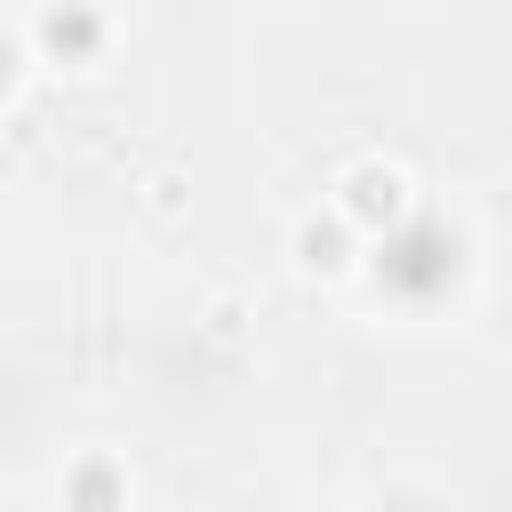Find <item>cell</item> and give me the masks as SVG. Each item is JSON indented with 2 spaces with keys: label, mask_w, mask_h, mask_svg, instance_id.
I'll list each match as a JSON object with an SVG mask.
<instances>
[{
  "label": "cell",
  "mask_w": 512,
  "mask_h": 512,
  "mask_svg": "<svg viewBox=\"0 0 512 512\" xmlns=\"http://www.w3.org/2000/svg\"><path fill=\"white\" fill-rule=\"evenodd\" d=\"M144 208H152V216H184V176H152Z\"/></svg>",
  "instance_id": "obj_6"
},
{
  "label": "cell",
  "mask_w": 512,
  "mask_h": 512,
  "mask_svg": "<svg viewBox=\"0 0 512 512\" xmlns=\"http://www.w3.org/2000/svg\"><path fill=\"white\" fill-rule=\"evenodd\" d=\"M336 208L360 224V240H392V232L416 224V176H408L400 160L368 152V160L336 168Z\"/></svg>",
  "instance_id": "obj_1"
},
{
  "label": "cell",
  "mask_w": 512,
  "mask_h": 512,
  "mask_svg": "<svg viewBox=\"0 0 512 512\" xmlns=\"http://www.w3.org/2000/svg\"><path fill=\"white\" fill-rule=\"evenodd\" d=\"M24 48H32V64H48V72H96V64L112 56V8H104V0H40Z\"/></svg>",
  "instance_id": "obj_2"
},
{
  "label": "cell",
  "mask_w": 512,
  "mask_h": 512,
  "mask_svg": "<svg viewBox=\"0 0 512 512\" xmlns=\"http://www.w3.org/2000/svg\"><path fill=\"white\" fill-rule=\"evenodd\" d=\"M128 496H136V480H128V464L112 448H88L64 472V504H128Z\"/></svg>",
  "instance_id": "obj_4"
},
{
  "label": "cell",
  "mask_w": 512,
  "mask_h": 512,
  "mask_svg": "<svg viewBox=\"0 0 512 512\" xmlns=\"http://www.w3.org/2000/svg\"><path fill=\"white\" fill-rule=\"evenodd\" d=\"M24 80H32V48H24V32H8V24H0V104H8Z\"/></svg>",
  "instance_id": "obj_5"
},
{
  "label": "cell",
  "mask_w": 512,
  "mask_h": 512,
  "mask_svg": "<svg viewBox=\"0 0 512 512\" xmlns=\"http://www.w3.org/2000/svg\"><path fill=\"white\" fill-rule=\"evenodd\" d=\"M288 272L296 280H344V272H360V224L328 200V208H304L296 224H288Z\"/></svg>",
  "instance_id": "obj_3"
}]
</instances>
